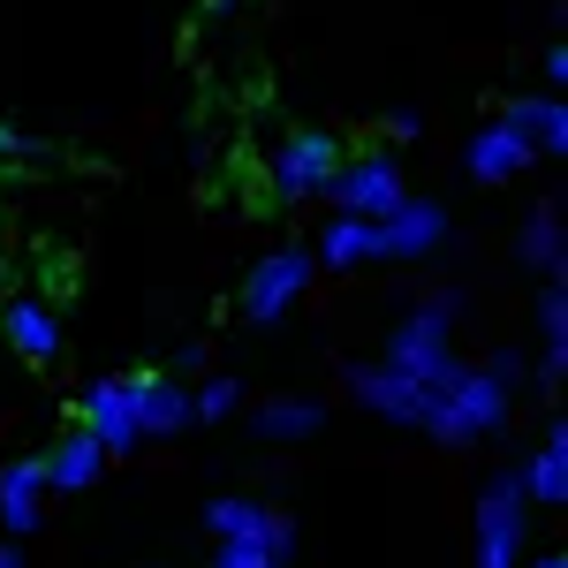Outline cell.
I'll return each mask as SVG.
<instances>
[{
	"mask_svg": "<svg viewBox=\"0 0 568 568\" xmlns=\"http://www.w3.org/2000/svg\"><path fill=\"white\" fill-rule=\"evenodd\" d=\"M508 417H516V387H500L485 364H463V356H455L433 379V409H425L417 433H433L439 447H478V439H493Z\"/></svg>",
	"mask_w": 568,
	"mask_h": 568,
	"instance_id": "6da1fadb",
	"label": "cell"
},
{
	"mask_svg": "<svg viewBox=\"0 0 568 568\" xmlns=\"http://www.w3.org/2000/svg\"><path fill=\"white\" fill-rule=\"evenodd\" d=\"M455 318H463V288H433L425 304H409V311H402V326L387 334L379 364L409 372L417 387H433L439 372L455 364Z\"/></svg>",
	"mask_w": 568,
	"mask_h": 568,
	"instance_id": "7a4b0ae2",
	"label": "cell"
},
{
	"mask_svg": "<svg viewBox=\"0 0 568 568\" xmlns=\"http://www.w3.org/2000/svg\"><path fill=\"white\" fill-rule=\"evenodd\" d=\"M334 168H342V136L334 130H288L265 152V190H273V205H318Z\"/></svg>",
	"mask_w": 568,
	"mask_h": 568,
	"instance_id": "3957f363",
	"label": "cell"
},
{
	"mask_svg": "<svg viewBox=\"0 0 568 568\" xmlns=\"http://www.w3.org/2000/svg\"><path fill=\"white\" fill-rule=\"evenodd\" d=\"M311 273H318V258H311L304 243H273V251L243 273V288H235V318H243V326H281L288 311L304 304Z\"/></svg>",
	"mask_w": 568,
	"mask_h": 568,
	"instance_id": "277c9868",
	"label": "cell"
},
{
	"mask_svg": "<svg viewBox=\"0 0 568 568\" xmlns=\"http://www.w3.org/2000/svg\"><path fill=\"white\" fill-rule=\"evenodd\" d=\"M524 554H530V500L516 470H500L478 493V568H516Z\"/></svg>",
	"mask_w": 568,
	"mask_h": 568,
	"instance_id": "5b68a950",
	"label": "cell"
},
{
	"mask_svg": "<svg viewBox=\"0 0 568 568\" xmlns=\"http://www.w3.org/2000/svg\"><path fill=\"white\" fill-rule=\"evenodd\" d=\"M402 197H409V182H402V160H394V152H356V160L342 152V168H334V182H326V197H318V205L387 220Z\"/></svg>",
	"mask_w": 568,
	"mask_h": 568,
	"instance_id": "8992f818",
	"label": "cell"
},
{
	"mask_svg": "<svg viewBox=\"0 0 568 568\" xmlns=\"http://www.w3.org/2000/svg\"><path fill=\"white\" fill-rule=\"evenodd\" d=\"M342 387H349V402L356 409H372L379 425H425V409H433V387H417L409 372H394V364H342Z\"/></svg>",
	"mask_w": 568,
	"mask_h": 568,
	"instance_id": "52a82bcc",
	"label": "cell"
},
{
	"mask_svg": "<svg viewBox=\"0 0 568 568\" xmlns=\"http://www.w3.org/2000/svg\"><path fill=\"white\" fill-rule=\"evenodd\" d=\"M77 425H84L106 455L144 447V433H136V372L130 379H91V387L77 394Z\"/></svg>",
	"mask_w": 568,
	"mask_h": 568,
	"instance_id": "ba28073f",
	"label": "cell"
},
{
	"mask_svg": "<svg viewBox=\"0 0 568 568\" xmlns=\"http://www.w3.org/2000/svg\"><path fill=\"white\" fill-rule=\"evenodd\" d=\"M205 530H213V538H258V546L281 554V561H296V516H288V508H273V500L220 493V500H205Z\"/></svg>",
	"mask_w": 568,
	"mask_h": 568,
	"instance_id": "9c48e42d",
	"label": "cell"
},
{
	"mask_svg": "<svg viewBox=\"0 0 568 568\" xmlns=\"http://www.w3.org/2000/svg\"><path fill=\"white\" fill-rule=\"evenodd\" d=\"M530 168H538V144H530L508 114L478 122V136L463 144V175H470V182H524Z\"/></svg>",
	"mask_w": 568,
	"mask_h": 568,
	"instance_id": "30bf717a",
	"label": "cell"
},
{
	"mask_svg": "<svg viewBox=\"0 0 568 568\" xmlns=\"http://www.w3.org/2000/svg\"><path fill=\"white\" fill-rule=\"evenodd\" d=\"M447 205L439 197H402L387 220H379V243H387V265H409V258H433L439 243H447Z\"/></svg>",
	"mask_w": 568,
	"mask_h": 568,
	"instance_id": "8fae6325",
	"label": "cell"
},
{
	"mask_svg": "<svg viewBox=\"0 0 568 568\" xmlns=\"http://www.w3.org/2000/svg\"><path fill=\"white\" fill-rule=\"evenodd\" d=\"M45 500H53V485H45L39 455L0 463V530H8V538H39L45 530Z\"/></svg>",
	"mask_w": 568,
	"mask_h": 568,
	"instance_id": "7c38bea8",
	"label": "cell"
},
{
	"mask_svg": "<svg viewBox=\"0 0 568 568\" xmlns=\"http://www.w3.org/2000/svg\"><path fill=\"white\" fill-rule=\"evenodd\" d=\"M516 258H524L530 281H568V220L554 197H538L516 227Z\"/></svg>",
	"mask_w": 568,
	"mask_h": 568,
	"instance_id": "4fadbf2b",
	"label": "cell"
},
{
	"mask_svg": "<svg viewBox=\"0 0 568 568\" xmlns=\"http://www.w3.org/2000/svg\"><path fill=\"white\" fill-rule=\"evenodd\" d=\"M190 425H197L190 379H175V372H136V433L144 439H182Z\"/></svg>",
	"mask_w": 568,
	"mask_h": 568,
	"instance_id": "5bb4252c",
	"label": "cell"
},
{
	"mask_svg": "<svg viewBox=\"0 0 568 568\" xmlns=\"http://www.w3.org/2000/svg\"><path fill=\"white\" fill-rule=\"evenodd\" d=\"M311 258L326 265V273H356V265H387V243H379V220H364V213H326V227H318V243H311Z\"/></svg>",
	"mask_w": 568,
	"mask_h": 568,
	"instance_id": "9a60e30c",
	"label": "cell"
},
{
	"mask_svg": "<svg viewBox=\"0 0 568 568\" xmlns=\"http://www.w3.org/2000/svg\"><path fill=\"white\" fill-rule=\"evenodd\" d=\"M0 334H8V349L23 364H61V349H69V334H61V318H53L45 296H16L0 311Z\"/></svg>",
	"mask_w": 568,
	"mask_h": 568,
	"instance_id": "2e32d148",
	"label": "cell"
},
{
	"mask_svg": "<svg viewBox=\"0 0 568 568\" xmlns=\"http://www.w3.org/2000/svg\"><path fill=\"white\" fill-rule=\"evenodd\" d=\"M530 508H568V425L561 417H546V439L530 447V463L516 470Z\"/></svg>",
	"mask_w": 568,
	"mask_h": 568,
	"instance_id": "e0dca14e",
	"label": "cell"
},
{
	"mask_svg": "<svg viewBox=\"0 0 568 568\" xmlns=\"http://www.w3.org/2000/svg\"><path fill=\"white\" fill-rule=\"evenodd\" d=\"M39 463H45V485H53V493H91V485L106 478L114 455H106L84 425H69V433L53 439V455H39Z\"/></svg>",
	"mask_w": 568,
	"mask_h": 568,
	"instance_id": "ac0fdd59",
	"label": "cell"
},
{
	"mask_svg": "<svg viewBox=\"0 0 568 568\" xmlns=\"http://www.w3.org/2000/svg\"><path fill=\"white\" fill-rule=\"evenodd\" d=\"M538 342H546V356L530 364V379H538V394H554L568 379V281H538Z\"/></svg>",
	"mask_w": 568,
	"mask_h": 568,
	"instance_id": "d6986e66",
	"label": "cell"
},
{
	"mask_svg": "<svg viewBox=\"0 0 568 568\" xmlns=\"http://www.w3.org/2000/svg\"><path fill=\"white\" fill-rule=\"evenodd\" d=\"M500 114H508V122H516L546 160H561V152H568V106H561V91H524V99H508Z\"/></svg>",
	"mask_w": 568,
	"mask_h": 568,
	"instance_id": "ffe728a7",
	"label": "cell"
},
{
	"mask_svg": "<svg viewBox=\"0 0 568 568\" xmlns=\"http://www.w3.org/2000/svg\"><path fill=\"white\" fill-rule=\"evenodd\" d=\"M326 425V402H311V394H273L251 409V433L258 439H311Z\"/></svg>",
	"mask_w": 568,
	"mask_h": 568,
	"instance_id": "44dd1931",
	"label": "cell"
},
{
	"mask_svg": "<svg viewBox=\"0 0 568 568\" xmlns=\"http://www.w3.org/2000/svg\"><path fill=\"white\" fill-rule=\"evenodd\" d=\"M190 409H197V425H227L235 409H243V379L227 372V379H197L190 387Z\"/></svg>",
	"mask_w": 568,
	"mask_h": 568,
	"instance_id": "7402d4cb",
	"label": "cell"
},
{
	"mask_svg": "<svg viewBox=\"0 0 568 568\" xmlns=\"http://www.w3.org/2000/svg\"><path fill=\"white\" fill-rule=\"evenodd\" d=\"M213 568H288V561L258 538H213Z\"/></svg>",
	"mask_w": 568,
	"mask_h": 568,
	"instance_id": "603a6c76",
	"label": "cell"
},
{
	"mask_svg": "<svg viewBox=\"0 0 568 568\" xmlns=\"http://www.w3.org/2000/svg\"><path fill=\"white\" fill-rule=\"evenodd\" d=\"M0 160H23V168H39V160H53V144H45V136H31L23 122H0Z\"/></svg>",
	"mask_w": 568,
	"mask_h": 568,
	"instance_id": "cb8c5ba5",
	"label": "cell"
},
{
	"mask_svg": "<svg viewBox=\"0 0 568 568\" xmlns=\"http://www.w3.org/2000/svg\"><path fill=\"white\" fill-rule=\"evenodd\" d=\"M485 372H493L500 387H516V394L530 387V356L524 349H493V356H485Z\"/></svg>",
	"mask_w": 568,
	"mask_h": 568,
	"instance_id": "d4e9b609",
	"label": "cell"
},
{
	"mask_svg": "<svg viewBox=\"0 0 568 568\" xmlns=\"http://www.w3.org/2000/svg\"><path fill=\"white\" fill-rule=\"evenodd\" d=\"M379 136H387V144H417V136H425V114H417V106H387Z\"/></svg>",
	"mask_w": 568,
	"mask_h": 568,
	"instance_id": "484cf974",
	"label": "cell"
},
{
	"mask_svg": "<svg viewBox=\"0 0 568 568\" xmlns=\"http://www.w3.org/2000/svg\"><path fill=\"white\" fill-rule=\"evenodd\" d=\"M538 91H568V45L561 39L546 45V77H538Z\"/></svg>",
	"mask_w": 568,
	"mask_h": 568,
	"instance_id": "4316f807",
	"label": "cell"
},
{
	"mask_svg": "<svg viewBox=\"0 0 568 568\" xmlns=\"http://www.w3.org/2000/svg\"><path fill=\"white\" fill-rule=\"evenodd\" d=\"M168 372H175V379H197V372H205V342H182Z\"/></svg>",
	"mask_w": 568,
	"mask_h": 568,
	"instance_id": "83f0119b",
	"label": "cell"
},
{
	"mask_svg": "<svg viewBox=\"0 0 568 568\" xmlns=\"http://www.w3.org/2000/svg\"><path fill=\"white\" fill-rule=\"evenodd\" d=\"M516 568H568V554H561V546H554V554H524Z\"/></svg>",
	"mask_w": 568,
	"mask_h": 568,
	"instance_id": "f1b7e54d",
	"label": "cell"
},
{
	"mask_svg": "<svg viewBox=\"0 0 568 568\" xmlns=\"http://www.w3.org/2000/svg\"><path fill=\"white\" fill-rule=\"evenodd\" d=\"M0 568H31L23 561V538H0Z\"/></svg>",
	"mask_w": 568,
	"mask_h": 568,
	"instance_id": "f546056e",
	"label": "cell"
}]
</instances>
